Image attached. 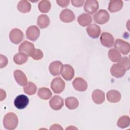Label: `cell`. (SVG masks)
I'll return each mask as SVG.
<instances>
[{
    "instance_id": "cell-1",
    "label": "cell",
    "mask_w": 130,
    "mask_h": 130,
    "mask_svg": "<svg viewBox=\"0 0 130 130\" xmlns=\"http://www.w3.org/2000/svg\"><path fill=\"white\" fill-rule=\"evenodd\" d=\"M18 124L17 116L13 112L6 114L3 118V125L6 129L13 130L15 129Z\"/></svg>"
},
{
    "instance_id": "cell-2",
    "label": "cell",
    "mask_w": 130,
    "mask_h": 130,
    "mask_svg": "<svg viewBox=\"0 0 130 130\" xmlns=\"http://www.w3.org/2000/svg\"><path fill=\"white\" fill-rule=\"evenodd\" d=\"M114 47L115 49L123 55H127L130 51V45L129 43L120 39L116 40Z\"/></svg>"
},
{
    "instance_id": "cell-3",
    "label": "cell",
    "mask_w": 130,
    "mask_h": 130,
    "mask_svg": "<svg viewBox=\"0 0 130 130\" xmlns=\"http://www.w3.org/2000/svg\"><path fill=\"white\" fill-rule=\"evenodd\" d=\"M65 82L60 77L54 78L51 83V88L55 93H60L65 88Z\"/></svg>"
},
{
    "instance_id": "cell-4",
    "label": "cell",
    "mask_w": 130,
    "mask_h": 130,
    "mask_svg": "<svg viewBox=\"0 0 130 130\" xmlns=\"http://www.w3.org/2000/svg\"><path fill=\"white\" fill-rule=\"evenodd\" d=\"M109 14L105 10H100L93 15L94 22L99 24L106 23L109 21Z\"/></svg>"
},
{
    "instance_id": "cell-5",
    "label": "cell",
    "mask_w": 130,
    "mask_h": 130,
    "mask_svg": "<svg viewBox=\"0 0 130 130\" xmlns=\"http://www.w3.org/2000/svg\"><path fill=\"white\" fill-rule=\"evenodd\" d=\"M24 38L23 32L18 28L12 29L9 33V38L12 43L15 44H19Z\"/></svg>"
},
{
    "instance_id": "cell-6",
    "label": "cell",
    "mask_w": 130,
    "mask_h": 130,
    "mask_svg": "<svg viewBox=\"0 0 130 130\" xmlns=\"http://www.w3.org/2000/svg\"><path fill=\"white\" fill-rule=\"evenodd\" d=\"M100 41L103 46L107 48H110L114 45V38L110 33L103 32L101 35Z\"/></svg>"
},
{
    "instance_id": "cell-7",
    "label": "cell",
    "mask_w": 130,
    "mask_h": 130,
    "mask_svg": "<svg viewBox=\"0 0 130 130\" xmlns=\"http://www.w3.org/2000/svg\"><path fill=\"white\" fill-rule=\"evenodd\" d=\"M40 34L39 28L36 25H31L26 31V37L28 40L35 42L39 37Z\"/></svg>"
},
{
    "instance_id": "cell-8",
    "label": "cell",
    "mask_w": 130,
    "mask_h": 130,
    "mask_svg": "<svg viewBox=\"0 0 130 130\" xmlns=\"http://www.w3.org/2000/svg\"><path fill=\"white\" fill-rule=\"evenodd\" d=\"M125 72L126 69L125 68L118 63L113 64L110 69V73L112 76L117 78L123 77Z\"/></svg>"
},
{
    "instance_id": "cell-9",
    "label": "cell",
    "mask_w": 130,
    "mask_h": 130,
    "mask_svg": "<svg viewBox=\"0 0 130 130\" xmlns=\"http://www.w3.org/2000/svg\"><path fill=\"white\" fill-rule=\"evenodd\" d=\"M63 67V64L60 61H54L50 64L49 70L52 75L56 76L61 74Z\"/></svg>"
},
{
    "instance_id": "cell-10",
    "label": "cell",
    "mask_w": 130,
    "mask_h": 130,
    "mask_svg": "<svg viewBox=\"0 0 130 130\" xmlns=\"http://www.w3.org/2000/svg\"><path fill=\"white\" fill-rule=\"evenodd\" d=\"M60 20L65 23H70L75 19V15L74 12L70 9L63 10L59 14Z\"/></svg>"
},
{
    "instance_id": "cell-11",
    "label": "cell",
    "mask_w": 130,
    "mask_h": 130,
    "mask_svg": "<svg viewBox=\"0 0 130 130\" xmlns=\"http://www.w3.org/2000/svg\"><path fill=\"white\" fill-rule=\"evenodd\" d=\"M29 103L28 98L24 94H20L16 96L14 104L15 107L18 109H23L25 108Z\"/></svg>"
},
{
    "instance_id": "cell-12",
    "label": "cell",
    "mask_w": 130,
    "mask_h": 130,
    "mask_svg": "<svg viewBox=\"0 0 130 130\" xmlns=\"http://www.w3.org/2000/svg\"><path fill=\"white\" fill-rule=\"evenodd\" d=\"M99 7V3L97 1L87 0L84 4V10L89 14H93L98 11Z\"/></svg>"
},
{
    "instance_id": "cell-13",
    "label": "cell",
    "mask_w": 130,
    "mask_h": 130,
    "mask_svg": "<svg viewBox=\"0 0 130 130\" xmlns=\"http://www.w3.org/2000/svg\"><path fill=\"white\" fill-rule=\"evenodd\" d=\"M35 46L32 43L27 41H24L19 46L18 51L19 52H22L26 54L27 56H30L31 53L35 49Z\"/></svg>"
},
{
    "instance_id": "cell-14",
    "label": "cell",
    "mask_w": 130,
    "mask_h": 130,
    "mask_svg": "<svg viewBox=\"0 0 130 130\" xmlns=\"http://www.w3.org/2000/svg\"><path fill=\"white\" fill-rule=\"evenodd\" d=\"M74 88L79 91H85L88 87L87 82L82 78H76L72 82Z\"/></svg>"
},
{
    "instance_id": "cell-15",
    "label": "cell",
    "mask_w": 130,
    "mask_h": 130,
    "mask_svg": "<svg viewBox=\"0 0 130 130\" xmlns=\"http://www.w3.org/2000/svg\"><path fill=\"white\" fill-rule=\"evenodd\" d=\"M49 105L54 110H59L63 106V100L59 95H54L49 101Z\"/></svg>"
},
{
    "instance_id": "cell-16",
    "label": "cell",
    "mask_w": 130,
    "mask_h": 130,
    "mask_svg": "<svg viewBox=\"0 0 130 130\" xmlns=\"http://www.w3.org/2000/svg\"><path fill=\"white\" fill-rule=\"evenodd\" d=\"M75 72L74 68L70 64H66L63 65L61 76L64 79L67 81L71 80L74 77Z\"/></svg>"
},
{
    "instance_id": "cell-17",
    "label": "cell",
    "mask_w": 130,
    "mask_h": 130,
    "mask_svg": "<svg viewBox=\"0 0 130 130\" xmlns=\"http://www.w3.org/2000/svg\"><path fill=\"white\" fill-rule=\"evenodd\" d=\"M14 77L16 82L21 86H24L27 83V77L21 70H15L14 72Z\"/></svg>"
},
{
    "instance_id": "cell-18",
    "label": "cell",
    "mask_w": 130,
    "mask_h": 130,
    "mask_svg": "<svg viewBox=\"0 0 130 130\" xmlns=\"http://www.w3.org/2000/svg\"><path fill=\"white\" fill-rule=\"evenodd\" d=\"M86 31L90 37L93 39H96L100 35L101 28L95 24H91L89 25L86 28Z\"/></svg>"
},
{
    "instance_id": "cell-19",
    "label": "cell",
    "mask_w": 130,
    "mask_h": 130,
    "mask_svg": "<svg viewBox=\"0 0 130 130\" xmlns=\"http://www.w3.org/2000/svg\"><path fill=\"white\" fill-rule=\"evenodd\" d=\"M91 97L93 102L98 105L102 104L105 100V93L100 89L93 90L92 93Z\"/></svg>"
},
{
    "instance_id": "cell-20",
    "label": "cell",
    "mask_w": 130,
    "mask_h": 130,
    "mask_svg": "<svg viewBox=\"0 0 130 130\" xmlns=\"http://www.w3.org/2000/svg\"><path fill=\"white\" fill-rule=\"evenodd\" d=\"M107 100L110 103H116L120 101L121 100L120 93L115 90H111L109 91L106 94Z\"/></svg>"
},
{
    "instance_id": "cell-21",
    "label": "cell",
    "mask_w": 130,
    "mask_h": 130,
    "mask_svg": "<svg viewBox=\"0 0 130 130\" xmlns=\"http://www.w3.org/2000/svg\"><path fill=\"white\" fill-rule=\"evenodd\" d=\"M123 2L121 0H112L109 2L108 10L111 13L120 11L123 7Z\"/></svg>"
},
{
    "instance_id": "cell-22",
    "label": "cell",
    "mask_w": 130,
    "mask_h": 130,
    "mask_svg": "<svg viewBox=\"0 0 130 130\" xmlns=\"http://www.w3.org/2000/svg\"><path fill=\"white\" fill-rule=\"evenodd\" d=\"M92 21L91 16L87 13H82L77 18L78 23L83 27L89 25L91 23Z\"/></svg>"
},
{
    "instance_id": "cell-23",
    "label": "cell",
    "mask_w": 130,
    "mask_h": 130,
    "mask_svg": "<svg viewBox=\"0 0 130 130\" xmlns=\"http://www.w3.org/2000/svg\"><path fill=\"white\" fill-rule=\"evenodd\" d=\"M17 9L21 13H27L29 12L31 10V4L27 1H20L18 3Z\"/></svg>"
},
{
    "instance_id": "cell-24",
    "label": "cell",
    "mask_w": 130,
    "mask_h": 130,
    "mask_svg": "<svg viewBox=\"0 0 130 130\" xmlns=\"http://www.w3.org/2000/svg\"><path fill=\"white\" fill-rule=\"evenodd\" d=\"M50 19L47 15H40L37 19V24L41 29L47 27L50 24Z\"/></svg>"
},
{
    "instance_id": "cell-25",
    "label": "cell",
    "mask_w": 130,
    "mask_h": 130,
    "mask_svg": "<svg viewBox=\"0 0 130 130\" xmlns=\"http://www.w3.org/2000/svg\"><path fill=\"white\" fill-rule=\"evenodd\" d=\"M65 105L70 110H74L79 106L78 100L75 97H68L65 99Z\"/></svg>"
},
{
    "instance_id": "cell-26",
    "label": "cell",
    "mask_w": 130,
    "mask_h": 130,
    "mask_svg": "<svg viewBox=\"0 0 130 130\" xmlns=\"http://www.w3.org/2000/svg\"><path fill=\"white\" fill-rule=\"evenodd\" d=\"M52 95V92L47 87H41L38 89V95L43 100H47L51 98Z\"/></svg>"
},
{
    "instance_id": "cell-27",
    "label": "cell",
    "mask_w": 130,
    "mask_h": 130,
    "mask_svg": "<svg viewBox=\"0 0 130 130\" xmlns=\"http://www.w3.org/2000/svg\"><path fill=\"white\" fill-rule=\"evenodd\" d=\"M28 59V56L23 53L19 52L16 54L13 57L14 62L18 65H21L25 63Z\"/></svg>"
},
{
    "instance_id": "cell-28",
    "label": "cell",
    "mask_w": 130,
    "mask_h": 130,
    "mask_svg": "<svg viewBox=\"0 0 130 130\" xmlns=\"http://www.w3.org/2000/svg\"><path fill=\"white\" fill-rule=\"evenodd\" d=\"M108 57L110 60L112 62H118L121 58V55L118 50L113 48L109 50Z\"/></svg>"
},
{
    "instance_id": "cell-29",
    "label": "cell",
    "mask_w": 130,
    "mask_h": 130,
    "mask_svg": "<svg viewBox=\"0 0 130 130\" xmlns=\"http://www.w3.org/2000/svg\"><path fill=\"white\" fill-rule=\"evenodd\" d=\"M37 87L36 84L31 82H28L23 87V91L25 93L29 95L35 94L37 91Z\"/></svg>"
},
{
    "instance_id": "cell-30",
    "label": "cell",
    "mask_w": 130,
    "mask_h": 130,
    "mask_svg": "<svg viewBox=\"0 0 130 130\" xmlns=\"http://www.w3.org/2000/svg\"><path fill=\"white\" fill-rule=\"evenodd\" d=\"M130 124L129 117L127 115L121 116L117 122V125L121 128H124L129 126Z\"/></svg>"
},
{
    "instance_id": "cell-31",
    "label": "cell",
    "mask_w": 130,
    "mask_h": 130,
    "mask_svg": "<svg viewBox=\"0 0 130 130\" xmlns=\"http://www.w3.org/2000/svg\"><path fill=\"white\" fill-rule=\"evenodd\" d=\"M51 7V5L49 1L43 0L39 2L38 4V8L39 11L42 13L48 12Z\"/></svg>"
},
{
    "instance_id": "cell-32",
    "label": "cell",
    "mask_w": 130,
    "mask_h": 130,
    "mask_svg": "<svg viewBox=\"0 0 130 130\" xmlns=\"http://www.w3.org/2000/svg\"><path fill=\"white\" fill-rule=\"evenodd\" d=\"M30 56L34 60H40L43 57V53L39 49H35L31 53Z\"/></svg>"
},
{
    "instance_id": "cell-33",
    "label": "cell",
    "mask_w": 130,
    "mask_h": 130,
    "mask_svg": "<svg viewBox=\"0 0 130 130\" xmlns=\"http://www.w3.org/2000/svg\"><path fill=\"white\" fill-rule=\"evenodd\" d=\"M118 63L123 66L126 69V71L129 69V60L127 57H123L121 58Z\"/></svg>"
},
{
    "instance_id": "cell-34",
    "label": "cell",
    "mask_w": 130,
    "mask_h": 130,
    "mask_svg": "<svg viewBox=\"0 0 130 130\" xmlns=\"http://www.w3.org/2000/svg\"><path fill=\"white\" fill-rule=\"evenodd\" d=\"M56 3L61 7L66 8L70 4L69 0H57L56 1Z\"/></svg>"
},
{
    "instance_id": "cell-35",
    "label": "cell",
    "mask_w": 130,
    "mask_h": 130,
    "mask_svg": "<svg viewBox=\"0 0 130 130\" xmlns=\"http://www.w3.org/2000/svg\"><path fill=\"white\" fill-rule=\"evenodd\" d=\"M84 0H72L71 1V3L72 5L75 7H80L84 4Z\"/></svg>"
},
{
    "instance_id": "cell-36",
    "label": "cell",
    "mask_w": 130,
    "mask_h": 130,
    "mask_svg": "<svg viewBox=\"0 0 130 130\" xmlns=\"http://www.w3.org/2000/svg\"><path fill=\"white\" fill-rule=\"evenodd\" d=\"M1 68L5 67L8 63L7 58L4 55H1Z\"/></svg>"
},
{
    "instance_id": "cell-37",
    "label": "cell",
    "mask_w": 130,
    "mask_h": 130,
    "mask_svg": "<svg viewBox=\"0 0 130 130\" xmlns=\"http://www.w3.org/2000/svg\"><path fill=\"white\" fill-rule=\"evenodd\" d=\"M50 129H63V128L58 124H54L51 125Z\"/></svg>"
}]
</instances>
